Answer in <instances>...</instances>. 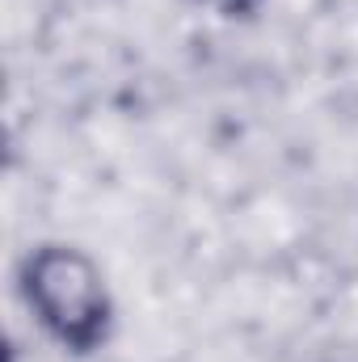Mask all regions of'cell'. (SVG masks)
Returning <instances> with one entry per match:
<instances>
[{
  "mask_svg": "<svg viewBox=\"0 0 358 362\" xmlns=\"http://www.w3.org/2000/svg\"><path fill=\"white\" fill-rule=\"evenodd\" d=\"M30 303L38 308L42 325L72 350H93L110 325V299L101 274L76 249H42L25 270Z\"/></svg>",
  "mask_w": 358,
  "mask_h": 362,
  "instance_id": "cell-1",
  "label": "cell"
},
{
  "mask_svg": "<svg viewBox=\"0 0 358 362\" xmlns=\"http://www.w3.org/2000/svg\"><path fill=\"white\" fill-rule=\"evenodd\" d=\"M207 4H215V8H224V13H249V8H258L262 0H207Z\"/></svg>",
  "mask_w": 358,
  "mask_h": 362,
  "instance_id": "cell-2",
  "label": "cell"
}]
</instances>
